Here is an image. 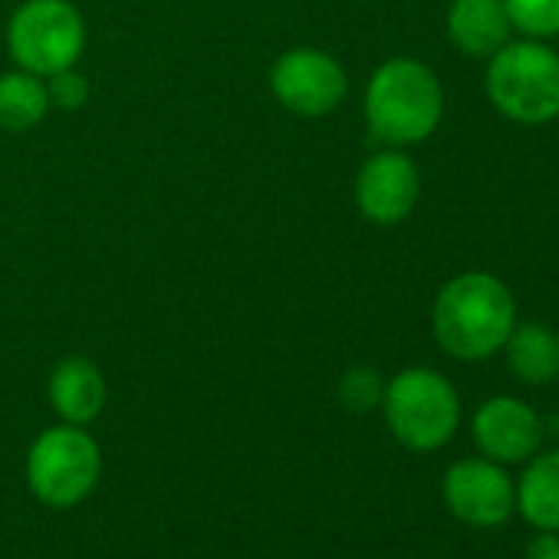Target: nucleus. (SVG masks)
I'll use <instances>...</instances> for the list:
<instances>
[{"mask_svg": "<svg viewBox=\"0 0 559 559\" xmlns=\"http://www.w3.org/2000/svg\"><path fill=\"white\" fill-rule=\"evenodd\" d=\"M516 326V300L503 280L493 273H461L441 287L431 330L438 346L464 362H477L503 349Z\"/></svg>", "mask_w": 559, "mask_h": 559, "instance_id": "obj_1", "label": "nucleus"}, {"mask_svg": "<svg viewBox=\"0 0 559 559\" xmlns=\"http://www.w3.org/2000/svg\"><path fill=\"white\" fill-rule=\"evenodd\" d=\"M444 112V93L431 67L395 57L382 63L366 90V119L376 139L389 145L425 142Z\"/></svg>", "mask_w": 559, "mask_h": 559, "instance_id": "obj_2", "label": "nucleus"}, {"mask_svg": "<svg viewBox=\"0 0 559 559\" xmlns=\"http://www.w3.org/2000/svg\"><path fill=\"white\" fill-rule=\"evenodd\" d=\"M487 99L520 126L559 119V53L546 40L503 44L487 57Z\"/></svg>", "mask_w": 559, "mask_h": 559, "instance_id": "obj_3", "label": "nucleus"}, {"mask_svg": "<svg viewBox=\"0 0 559 559\" xmlns=\"http://www.w3.org/2000/svg\"><path fill=\"white\" fill-rule=\"evenodd\" d=\"M392 435L412 451H438L448 444L461 421L454 385L435 369L399 372L382 395Z\"/></svg>", "mask_w": 559, "mask_h": 559, "instance_id": "obj_4", "label": "nucleus"}, {"mask_svg": "<svg viewBox=\"0 0 559 559\" xmlns=\"http://www.w3.org/2000/svg\"><path fill=\"white\" fill-rule=\"evenodd\" d=\"M11 57L34 76L73 70L86 47V24L70 0H27L8 27Z\"/></svg>", "mask_w": 559, "mask_h": 559, "instance_id": "obj_5", "label": "nucleus"}, {"mask_svg": "<svg viewBox=\"0 0 559 559\" xmlns=\"http://www.w3.org/2000/svg\"><path fill=\"white\" fill-rule=\"evenodd\" d=\"M99 444L80 425L47 428L27 454V480L47 507H76L99 480Z\"/></svg>", "mask_w": 559, "mask_h": 559, "instance_id": "obj_6", "label": "nucleus"}, {"mask_svg": "<svg viewBox=\"0 0 559 559\" xmlns=\"http://www.w3.org/2000/svg\"><path fill=\"white\" fill-rule=\"evenodd\" d=\"M270 86H273V96L290 112L320 119V116H330L343 103L349 80H346V70L330 53L304 47V50H287L273 63Z\"/></svg>", "mask_w": 559, "mask_h": 559, "instance_id": "obj_7", "label": "nucleus"}, {"mask_svg": "<svg viewBox=\"0 0 559 559\" xmlns=\"http://www.w3.org/2000/svg\"><path fill=\"white\" fill-rule=\"evenodd\" d=\"M421 194V178L405 152L372 155L356 178V204L372 224H402Z\"/></svg>", "mask_w": 559, "mask_h": 559, "instance_id": "obj_8", "label": "nucleus"}, {"mask_svg": "<svg viewBox=\"0 0 559 559\" xmlns=\"http://www.w3.org/2000/svg\"><path fill=\"white\" fill-rule=\"evenodd\" d=\"M444 500L451 513L471 526H500L513 513L516 493L510 477L490 461H457L444 474Z\"/></svg>", "mask_w": 559, "mask_h": 559, "instance_id": "obj_9", "label": "nucleus"}, {"mask_svg": "<svg viewBox=\"0 0 559 559\" xmlns=\"http://www.w3.org/2000/svg\"><path fill=\"white\" fill-rule=\"evenodd\" d=\"M474 441L490 461L516 464L536 454L543 441V421L539 415L516 399H490L474 415Z\"/></svg>", "mask_w": 559, "mask_h": 559, "instance_id": "obj_10", "label": "nucleus"}, {"mask_svg": "<svg viewBox=\"0 0 559 559\" xmlns=\"http://www.w3.org/2000/svg\"><path fill=\"white\" fill-rule=\"evenodd\" d=\"M510 34L503 0H454L448 11V37L464 57H493Z\"/></svg>", "mask_w": 559, "mask_h": 559, "instance_id": "obj_11", "label": "nucleus"}, {"mask_svg": "<svg viewBox=\"0 0 559 559\" xmlns=\"http://www.w3.org/2000/svg\"><path fill=\"white\" fill-rule=\"evenodd\" d=\"M50 405L67 425H90L93 418H99L106 405L103 372L83 356L63 359L50 376Z\"/></svg>", "mask_w": 559, "mask_h": 559, "instance_id": "obj_12", "label": "nucleus"}, {"mask_svg": "<svg viewBox=\"0 0 559 559\" xmlns=\"http://www.w3.org/2000/svg\"><path fill=\"white\" fill-rule=\"evenodd\" d=\"M510 372L526 385H546L559 376V353H556V333L536 323L513 326V333L503 343Z\"/></svg>", "mask_w": 559, "mask_h": 559, "instance_id": "obj_13", "label": "nucleus"}, {"mask_svg": "<svg viewBox=\"0 0 559 559\" xmlns=\"http://www.w3.org/2000/svg\"><path fill=\"white\" fill-rule=\"evenodd\" d=\"M520 513L539 530H559V451L539 454L516 490Z\"/></svg>", "mask_w": 559, "mask_h": 559, "instance_id": "obj_14", "label": "nucleus"}, {"mask_svg": "<svg viewBox=\"0 0 559 559\" xmlns=\"http://www.w3.org/2000/svg\"><path fill=\"white\" fill-rule=\"evenodd\" d=\"M50 109V90L44 76L34 73H8L0 76V129L27 132L44 122Z\"/></svg>", "mask_w": 559, "mask_h": 559, "instance_id": "obj_15", "label": "nucleus"}, {"mask_svg": "<svg viewBox=\"0 0 559 559\" xmlns=\"http://www.w3.org/2000/svg\"><path fill=\"white\" fill-rule=\"evenodd\" d=\"M510 27L526 40L559 37V0H503Z\"/></svg>", "mask_w": 559, "mask_h": 559, "instance_id": "obj_16", "label": "nucleus"}, {"mask_svg": "<svg viewBox=\"0 0 559 559\" xmlns=\"http://www.w3.org/2000/svg\"><path fill=\"white\" fill-rule=\"evenodd\" d=\"M382 395H385V385L372 369H353L340 382V399L349 412H372L382 402Z\"/></svg>", "mask_w": 559, "mask_h": 559, "instance_id": "obj_17", "label": "nucleus"}, {"mask_svg": "<svg viewBox=\"0 0 559 559\" xmlns=\"http://www.w3.org/2000/svg\"><path fill=\"white\" fill-rule=\"evenodd\" d=\"M50 103H57L60 109H80L86 103V80L76 76L73 70H63L57 76H50Z\"/></svg>", "mask_w": 559, "mask_h": 559, "instance_id": "obj_18", "label": "nucleus"}, {"mask_svg": "<svg viewBox=\"0 0 559 559\" xmlns=\"http://www.w3.org/2000/svg\"><path fill=\"white\" fill-rule=\"evenodd\" d=\"M526 559H559V536H536L526 549Z\"/></svg>", "mask_w": 559, "mask_h": 559, "instance_id": "obj_19", "label": "nucleus"}, {"mask_svg": "<svg viewBox=\"0 0 559 559\" xmlns=\"http://www.w3.org/2000/svg\"><path fill=\"white\" fill-rule=\"evenodd\" d=\"M556 353H559V333H556Z\"/></svg>", "mask_w": 559, "mask_h": 559, "instance_id": "obj_20", "label": "nucleus"}]
</instances>
